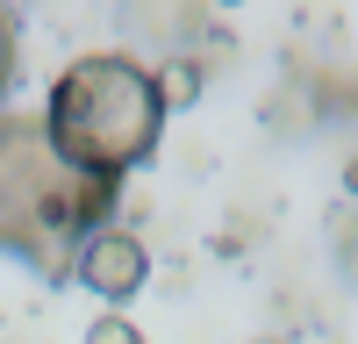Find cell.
<instances>
[{"label":"cell","mask_w":358,"mask_h":344,"mask_svg":"<svg viewBox=\"0 0 358 344\" xmlns=\"http://www.w3.org/2000/svg\"><path fill=\"white\" fill-rule=\"evenodd\" d=\"M86 344H143V330L129 323V315H115V308H108V315H101V323H94V330H86Z\"/></svg>","instance_id":"obj_4"},{"label":"cell","mask_w":358,"mask_h":344,"mask_svg":"<svg viewBox=\"0 0 358 344\" xmlns=\"http://www.w3.org/2000/svg\"><path fill=\"white\" fill-rule=\"evenodd\" d=\"M251 344H287V337H251Z\"/></svg>","instance_id":"obj_7"},{"label":"cell","mask_w":358,"mask_h":344,"mask_svg":"<svg viewBox=\"0 0 358 344\" xmlns=\"http://www.w3.org/2000/svg\"><path fill=\"white\" fill-rule=\"evenodd\" d=\"M337 266H344V280L358 287V215H344V222H337Z\"/></svg>","instance_id":"obj_5"},{"label":"cell","mask_w":358,"mask_h":344,"mask_svg":"<svg viewBox=\"0 0 358 344\" xmlns=\"http://www.w3.org/2000/svg\"><path fill=\"white\" fill-rule=\"evenodd\" d=\"M43 129L65 165L94 172V180H122L165 136V79L122 50H94L57 72Z\"/></svg>","instance_id":"obj_2"},{"label":"cell","mask_w":358,"mask_h":344,"mask_svg":"<svg viewBox=\"0 0 358 344\" xmlns=\"http://www.w3.org/2000/svg\"><path fill=\"white\" fill-rule=\"evenodd\" d=\"M8 79H15V22L0 15V94H8Z\"/></svg>","instance_id":"obj_6"},{"label":"cell","mask_w":358,"mask_h":344,"mask_svg":"<svg viewBox=\"0 0 358 344\" xmlns=\"http://www.w3.org/2000/svg\"><path fill=\"white\" fill-rule=\"evenodd\" d=\"M115 180L57 158L43 115H0V251H22L43 273L79 266V237L108 229Z\"/></svg>","instance_id":"obj_1"},{"label":"cell","mask_w":358,"mask_h":344,"mask_svg":"<svg viewBox=\"0 0 358 344\" xmlns=\"http://www.w3.org/2000/svg\"><path fill=\"white\" fill-rule=\"evenodd\" d=\"M79 287L86 294H101V301H129V294H143V280H151V251H143V237L136 229H122V222H108V229H94V237L79 244Z\"/></svg>","instance_id":"obj_3"}]
</instances>
